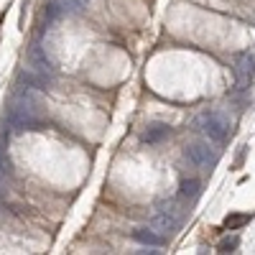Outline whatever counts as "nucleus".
Instances as JSON below:
<instances>
[{"label":"nucleus","mask_w":255,"mask_h":255,"mask_svg":"<svg viewBox=\"0 0 255 255\" xmlns=\"http://www.w3.org/2000/svg\"><path fill=\"white\" fill-rule=\"evenodd\" d=\"M44 115H46L44 102H41L31 90H26L10 102L5 120H8L10 128H15V130H36L41 125V120H44Z\"/></svg>","instance_id":"f257e3e1"},{"label":"nucleus","mask_w":255,"mask_h":255,"mask_svg":"<svg viewBox=\"0 0 255 255\" xmlns=\"http://www.w3.org/2000/svg\"><path fill=\"white\" fill-rule=\"evenodd\" d=\"M54 77H56L54 61L46 56V51L41 46H33L28 51L23 72H20V82H26L28 87H36V90H46L49 84L54 82Z\"/></svg>","instance_id":"f03ea898"},{"label":"nucleus","mask_w":255,"mask_h":255,"mask_svg":"<svg viewBox=\"0 0 255 255\" xmlns=\"http://www.w3.org/2000/svg\"><path fill=\"white\" fill-rule=\"evenodd\" d=\"M230 120L220 113H204L202 115V130L212 138V140H217V143H225L227 135H230Z\"/></svg>","instance_id":"7ed1b4c3"},{"label":"nucleus","mask_w":255,"mask_h":255,"mask_svg":"<svg viewBox=\"0 0 255 255\" xmlns=\"http://www.w3.org/2000/svg\"><path fill=\"white\" fill-rule=\"evenodd\" d=\"M186 158L194 163V166H199V168H215L217 161H220L217 151H212L209 143H202V140L186 145Z\"/></svg>","instance_id":"20e7f679"},{"label":"nucleus","mask_w":255,"mask_h":255,"mask_svg":"<svg viewBox=\"0 0 255 255\" xmlns=\"http://www.w3.org/2000/svg\"><path fill=\"white\" fill-rule=\"evenodd\" d=\"M181 222H184V220H179V217H174V215H168V212L158 209L156 217L151 220V227H153L156 232H161L163 238H168L171 232H176V230L181 227Z\"/></svg>","instance_id":"39448f33"},{"label":"nucleus","mask_w":255,"mask_h":255,"mask_svg":"<svg viewBox=\"0 0 255 255\" xmlns=\"http://www.w3.org/2000/svg\"><path fill=\"white\" fill-rule=\"evenodd\" d=\"M238 77H240L243 84L255 82V56H250V54L240 56V61H238Z\"/></svg>","instance_id":"423d86ee"},{"label":"nucleus","mask_w":255,"mask_h":255,"mask_svg":"<svg viewBox=\"0 0 255 255\" xmlns=\"http://www.w3.org/2000/svg\"><path fill=\"white\" fill-rule=\"evenodd\" d=\"M166 135H171V125H166V123H151V125L145 128V133H143V143H158Z\"/></svg>","instance_id":"0eeeda50"},{"label":"nucleus","mask_w":255,"mask_h":255,"mask_svg":"<svg viewBox=\"0 0 255 255\" xmlns=\"http://www.w3.org/2000/svg\"><path fill=\"white\" fill-rule=\"evenodd\" d=\"M133 238L143 245H166V238L161 235V232H156L153 227H138L133 232Z\"/></svg>","instance_id":"6e6552de"},{"label":"nucleus","mask_w":255,"mask_h":255,"mask_svg":"<svg viewBox=\"0 0 255 255\" xmlns=\"http://www.w3.org/2000/svg\"><path fill=\"white\" fill-rule=\"evenodd\" d=\"M186 197H176V199H168V202H161L158 204V209H163V212H168V215H174V217H179V220H184L186 217Z\"/></svg>","instance_id":"1a4fd4ad"},{"label":"nucleus","mask_w":255,"mask_h":255,"mask_svg":"<svg viewBox=\"0 0 255 255\" xmlns=\"http://www.w3.org/2000/svg\"><path fill=\"white\" fill-rule=\"evenodd\" d=\"M54 3L61 8V13H69V15H79L87 10L90 0H54Z\"/></svg>","instance_id":"9d476101"},{"label":"nucleus","mask_w":255,"mask_h":255,"mask_svg":"<svg viewBox=\"0 0 255 255\" xmlns=\"http://www.w3.org/2000/svg\"><path fill=\"white\" fill-rule=\"evenodd\" d=\"M199 194H202V181H199V179H186V181H181V197L197 199Z\"/></svg>","instance_id":"9b49d317"},{"label":"nucleus","mask_w":255,"mask_h":255,"mask_svg":"<svg viewBox=\"0 0 255 255\" xmlns=\"http://www.w3.org/2000/svg\"><path fill=\"white\" fill-rule=\"evenodd\" d=\"M245 222H250V215H240V212H235V215H227L225 217V230H238Z\"/></svg>","instance_id":"f8f14e48"},{"label":"nucleus","mask_w":255,"mask_h":255,"mask_svg":"<svg viewBox=\"0 0 255 255\" xmlns=\"http://www.w3.org/2000/svg\"><path fill=\"white\" fill-rule=\"evenodd\" d=\"M0 171H3L5 176L13 174V166H10V158H8V153H5V148H0Z\"/></svg>","instance_id":"ddd939ff"},{"label":"nucleus","mask_w":255,"mask_h":255,"mask_svg":"<svg viewBox=\"0 0 255 255\" xmlns=\"http://www.w3.org/2000/svg\"><path fill=\"white\" fill-rule=\"evenodd\" d=\"M235 248H238V238H225L217 250H220V253H235Z\"/></svg>","instance_id":"4468645a"}]
</instances>
